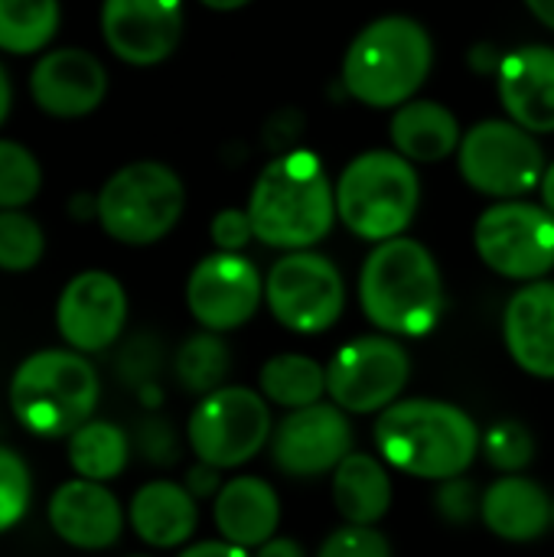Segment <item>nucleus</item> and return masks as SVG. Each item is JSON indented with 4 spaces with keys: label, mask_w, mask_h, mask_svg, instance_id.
Instances as JSON below:
<instances>
[{
    "label": "nucleus",
    "mask_w": 554,
    "mask_h": 557,
    "mask_svg": "<svg viewBox=\"0 0 554 557\" xmlns=\"http://www.w3.org/2000/svg\"><path fill=\"white\" fill-rule=\"evenodd\" d=\"M477 421L438 398H408L389 405L376 421L379 457L418 480H454L464 476L480 454Z\"/></svg>",
    "instance_id": "obj_1"
},
{
    "label": "nucleus",
    "mask_w": 554,
    "mask_h": 557,
    "mask_svg": "<svg viewBox=\"0 0 554 557\" xmlns=\"http://www.w3.org/2000/svg\"><path fill=\"white\" fill-rule=\"evenodd\" d=\"M248 215L255 238L271 248L304 251L330 235L336 222V186L310 150L271 160L255 180Z\"/></svg>",
    "instance_id": "obj_2"
},
{
    "label": "nucleus",
    "mask_w": 554,
    "mask_h": 557,
    "mask_svg": "<svg viewBox=\"0 0 554 557\" xmlns=\"http://www.w3.org/2000/svg\"><path fill=\"white\" fill-rule=\"evenodd\" d=\"M359 300L385 336H428L444 317V277L421 242L398 235L366 258Z\"/></svg>",
    "instance_id": "obj_3"
},
{
    "label": "nucleus",
    "mask_w": 554,
    "mask_h": 557,
    "mask_svg": "<svg viewBox=\"0 0 554 557\" xmlns=\"http://www.w3.org/2000/svg\"><path fill=\"white\" fill-rule=\"evenodd\" d=\"M101 379L85 352L39 349L29 352L10 375L7 401L16 424L46 441H65L95 418Z\"/></svg>",
    "instance_id": "obj_4"
},
{
    "label": "nucleus",
    "mask_w": 554,
    "mask_h": 557,
    "mask_svg": "<svg viewBox=\"0 0 554 557\" xmlns=\"http://www.w3.org/2000/svg\"><path fill=\"white\" fill-rule=\"evenodd\" d=\"M431 62L434 42L418 20L379 16L349 42L343 59V85L369 108H395L418 95Z\"/></svg>",
    "instance_id": "obj_5"
},
{
    "label": "nucleus",
    "mask_w": 554,
    "mask_h": 557,
    "mask_svg": "<svg viewBox=\"0 0 554 557\" xmlns=\"http://www.w3.org/2000/svg\"><path fill=\"white\" fill-rule=\"evenodd\" d=\"M421 202L415 163L392 150H369L349 160L336 180V212L366 242L398 238Z\"/></svg>",
    "instance_id": "obj_6"
},
{
    "label": "nucleus",
    "mask_w": 554,
    "mask_h": 557,
    "mask_svg": "<svg viewBox=\"0 0 554 557\" xmlns=\"http://www.w3.org/2000/svg\"><path fill=\"white\" fill-rule=\"evenodd\" d=\"M186 209L176 170L160 160H134L111 173L98 189V225L121 245H153L167 238Z\"/></svg>",
    "instance_id": "obj_7"
},
{
    "label": "nucleus",
    "mask_w": 554,
    "mask_h": 557,
    "mask_svg": "<svg viewBox=\"0 0 554 557\" xmlns=\"http://www.w3.org/2000/svg\"><path fill=\"white\" fill-rule=\"evenodd\" d=\"M271 408L261 392L245 385H222L199 398L189 414L186 441L196 460L216 470H235L258 457L271 441Z\"/></svg>",
    "instance_id": "obj_8"
},
{
    "label": "nucleus",
    "mask_w": 554,
    "mask_h": 557,
    "mask_svg": "<svg viewBox=\"0 0 554 557\" xmlns=\"http://www.w3.org/2000/svg\"><path fill=\"white\" fill-rule=\"evenodd\" d=\"M457 160L464 180L496 199H519L542 186L545 176L539 140L516 121H480L464 134Z\"/></svg>",
    "instance_id": "obj_9"
},
{
    "label": "nucleus",
    "mask_w": 554,
    "mask_h": 557,
    "mask_svg": "<svg viewBox=\"0 0 554 557\" xmlns=\"http://www.w3.org/2000/svg\"><path fill=\"white\" fill-rule=\"evenodd\" d=\"M483 264L509 281H542L554 268V212L506 199L490 206L473 228Z\"/></svg>",
    "instance_id": "obj_10"
},
{
    "label": "nucleus",
    "mask_w": 554,
    "mask_h": 557,
    "mask_svg": "<svg viewBox=\"0 0 554 557\" xmlns=\"http://www.w3.org/2000/svg\"><path fill=\"white\" fill-rule=\"evenodd\" d=\"M264 300L274 320L294 333H327L346 307V284L336 264L317 251H287L264 277Z\"/></svg>",
    "instance_id": "obj_11"
},
{
    "label": "nucleus",
    "mask_w": 554,
    "mask_h": 557,
    "mask_svg": "<svg viewBox=\"0 0 554 557\" xmlns=\"http://www.w3.org/2000/svg\"><path fill=\"white\" fill-rule=\"evenodd\" d=\"M411 379V359L395 336H359L327 366V395L346 414H382Z\"/></svg>",
    "instance_id": "obj_12"
},
{
    "label": "nucleus",
    "mask_w": 554,
    "mask_h": 557,
    "mask_svg": "<svg viewBox=\"0 0 554 557\" xmlns=\"http://www.w3.org/2000/svg\"><path fill=\"white\" fill-rule=\"evenodd\" d=\"M264 300V277L242 251L206 255L186 281V307L202 330L245 326Z\"/></svg>",
    "instance_id": "obj_13"
},
{
    "label": "nucleus",
    "mask_w": 554,
    "mask_h": 557,
    "mask_svg": "<svg viewBox=\"0 0 554 557\" xmlns=\"http://www.w3.org/2000/svg\"><path fill=\"white\" fill-rule=\"evenodd\" d=\"M353 454V424L340 405H307L291 411L271 434V457L281 473L310 480L333 473Z\"/></svg>",
    "instance_id": "obj_14"
},
{
    "label": "nucleus",
    "mask_w": 554,
    "mask_h": 557,
    "mask_svg": "<svg viewBox=\"0 0 554 557\" xmlns=\"http://www.w3.org/2000/svg\"><path fill=\"white\" fill-rule=\"evenodd\" d=\"M127 323V290L108 271L75 274L56 300V330L75 352L111 349Z\"/></svg>",
    "instance_id": "obj_15"
},
{
    "label": "nucleus",
    "mask_w": 554,
    "mask_h": 557,
    "mask_svg": "<svg viewBox=\"0 0 554 557\" xmlns=\"http://www.w3.org/2000/svg\"><path fill=\"white\" fill-rule=\"evenodd\" d=\"M183 0H101V36L127 65H157L183 39Z\"/></svg>",
    "instance_id": "obj_16"
},
{
    "label": "nucleus",
    "mask_w": 554,
    "mask_h": 557,
    "mask_svg": "<svg viewBox=\"0 0 554 557\" xmlns=\"http://www.w3.org/2000/svg\"><path fill=\"white\" fill-rule=\"evenodd\" d=\"M49 529L59 542L75 552H108L121 542L127 509L108 490V483L72 476L59 483L46 503Z\"/></svg>",
    "instance_id": "obj_17"
},
{
    "label": "nucleus",
    "mask_w": 554,
    "mask_h": 557,
    "mask_svg": "<svg viewBox=\"0 0 554 557\" xmlns=\"http://www.w3.org/2000/svg\"><path fill=\"white\" fill-rule=\"evenodd\" d=\"M33 104L49 117H85L108 95V72L98 55L78 46L46 49L29 72Z\"/></svg>",
    "instance_id": "obj_18"
},
{
    "label": "nucleus",
    "mask_w": 554,
    "mask_h": 557,
    "mask_svg": "<svg viewBox=\"0 0 554 557\" xmlns=\"http://www.w3.org/2000/svg\"><path fill=\"white\" fill-rule=\"evenodd\" d=\"M500 101L509 117L532 131H554V49L552 46H519L513 49L496 72Z\"/></svg>",
    "instance_id": "obj_19"
},
{
    "label": "nucleus",
    "mask_w": 554,
    "mask_h": 557,
    "mask_svg": "<svg viewBox=\"0 0 554 557\" xmlns=\"http://www.w3.org/2000/svg\"><path fill=\"white\" fill-rule=\"evenodd\" d=\"M503 336L513 362L535 375L554 379V284L529 281L513 294L503 313Z\"/></svg>",
    "instance_id": "obj_20"
},
{
    "label": "nucleus",
    "mask_w": 554,
    "mask_h": 557,
    "mask_svg": "<svg viewBox=\"0 0 554 557\" xmlns=\"http://www.w3.org/2000/svg\"><path fill=\"white\" fill-rule=\"evenodd\" d=\"M127 525L134 535L160 552L183 548L199 525V499L173 480L144 483L127 503Z\"/></svg>",
    "instance_id": "obj_21"
},
{
    "label": "nucleus",
    "mask_w": 554,
    "mask_h": 557,
    "mask_svg": "<svg viewBox=\"0 0 554 557\" xmlns=\"http://www.w3.org/2000/svg\"><path fill=\"white\" fill-rule=\"evenodd\" d=\"M212 519L225 542L251 552L278 535L281 499L271 483L258 476H235L222 483V490L216 493Z\"/></svg>",
    "instance_id": "obj_22"
},
{
    "label": "nucleus",
    "mask_w": 554,
    "mask_h": 557,
    "mask_svg": "<svg viewBox=\"0 0 554 557\" xmlns=\"http://www.w3.org/2000/svg\"><path fill=\"white\" fill-rule=\"evenodd\" d=\"M480 519L496 539L529 545L552 529V496L535 480L506 473L483 493Z\"/></svg>",
    "instance_id": "obj_23"
},
{
    "label": "nucleus",
    "mask_w": 554,
    "mask_h": 557,
    "mask_svg": "<svg viewBox=\"0 0 554 557\" xmlns=\"http://www.w3.org/2000/svg\"><path fill=\"white\" fill-rule=\"evenodd\" d=\"M460 140H464L460 124L444 104L411 98L395 108L392 144L411 163H438L454 150H460Z\"/></svg>",
    "instance_id": "obj_24"
},
{
    "label": "nucleus",
    "mask_w": 554,
    "mask_h": 557,
    "mask_svg": "<svg viewBox=\"0 0 554 557\" xmlns=\"http://www.w3.org/2000/svg\"><path fill=\"white\" fill-rule=\"evenodd\" d=\"M333 506L349 525H376L392 509V476L382 460L349 454L333 470Z\"/></svg>",
    "instance_id": "obj_25"
},
{
    "label": "nucleus",
    "mask_w": 554,
    "mask_h": 557,
    "mask_svg": "<svg viewBox=\"0 0 554 557\" xmlns=\"http://www.w3.org/2000/svg\"><path fill=\"white\" fill-rule=\"evenodd\" d=\"M65 454H69V467L75 476L111 483L131 463V437L114 421L91 418L65 437Z\"/></svg>",
    "instance_id": "obj_26"
},
{
    "label": "nucleus",
    "mask_w": 554,
    "mask_h": 557,
    "mask_svg": "<svg viewBox=\"0 0 554 557\" xmlns=\"http://www.w3.org/2000/svg\"><path fill=\"white\" fill-rule=\"evenodd\" d=\"M258 385H261V395L271 405L297 411V408L323 401V395H327V366H320L317 359L300 356V352H281V356H274V359H268L261 366Z\"/></svg>",
    "instance_id": "obj_27"
},
{
    "label": "nucleus",
    "mask_w": 554,
    "mask_h": 557,
    "mask_svg": "<svg viewBox=\"0 0 554 557\" xmlns=\"http://www.w3.org/2000/svg\"><path fill=\"white\" fill-rule=\"evenodd\" d=\"M59 0H0V52H46L59 29Z\"/></svg>",
    "instance_id": "obj_28"
},
{
    "label": "nucleus",
    "mask_w": 554,
    "mask_h": 557,
    "mask_svg": "<svg viewBox=\"0 0 554 557\" xmlns=\"http://www.w3.org/2000/svg\"><path fill=\"white\" fill-rule=\"evenodd\" d=\"M173 369H176V379L186 392L209 395V392L225 385L229 369H232V352H229L222 333L202 330L180 346Z\"/></svg>",
    "instance_id": "obj_29"
},
{
    "label": "nucleus",
    "mask_w": 554,
    "mask_h": 557,
    "mask_svg": "<svg viewBox=\"0 0 554 557\" xmlns=\"http://www.w3.org/2000/svg\"><path fill=\"white\" fill-rule=\"evenodd\" d=\"M46 255V232L26 209H0V271L26 274Z\"/></svg>",
    "instance_id": "obj_30"
},
{
    "label": "nucleus",
    "mask_w": 554,
    "mask_h": 557,
    "mask_svg": "<svg viewBox=\"0 0 554 557\" xmlns=\"http://www.w3.org/2000/svg\"><path fill=\"white\" fill-rule=\"evenodd\" d=\"M42 189V166L36 153L16 140L0 137V209H26Z\"/></svg>",
    "instance_id": "obj_31"
},
{
    "label": "nucleus",
    "mask_w": 554,
    "mask_h": 557,
    "mask_svg": "<svg viewBox=\"0 0 554 557\" xmlns=\"http://www.w3.org/2000/svg\"><path fill=\"white\" fill-rule=\"evenodd\" d=\"M33 503V473L20 450L0 444V535L16 529Z\"/></svg>",
    "instance_id": "obj_32"
},
{
    "label": "nucleus",
    "mask_w": 554,
    "mask_h": 557,
    "mask_svg": "<svg viewBox=\"0 0 554 557\" xmlns=\"http://www.w3.org/2000/svg\"><path fill=\"white\" fill-rule=\"evenodd\" d=\"M480 450L500 473H519L535 460V437L519 421H500L483 434Z\"/></svg>",
    "instance_id": "obj_33"
},
{
    "label": "nucleus",
    "mask_w": 554,
    "mask_h": 557,
    "mask_svg": "<svg viewBox=\"0 0 554 557\" xmlns=\"http://www.w3.org/2000/svg\"><path fill=\"white\" fill-rule=\"evenodd\" d=\"M317 557H392L389 539L376 525H343L323 539Z\"/></svg>",
    "instance_id": "obj_34"
},
{
    "label": "nucleus",
    "mask_w": 554,
    "mask_h": 557,
    "mask_svg": "<svg viewBox=\"0 0 554 557\" xmlns=\"http://www.w3.org/2000/svg\"><path fill=\"white\" fill-rule=\"evenodd\" d=\"M480 499L477 496V486L464 476H454V480H444L438 486V496H434V506L441 512V519L454 522V525H464L470 522L473 516H480Z\"/></svg>",
    "instance_id": "obj_35"
},
{
    "label": "nucleus",
    "mask_w": 554,
    "mask_h": 557,
    "mask_svg": "<svg viewBox=\"0 0 554 557\" xmlns=\"http://www.w3.org/2000/svg\"><path fill=\"white\" fill-rule=\"evenodd\" d=\"M209 235H212L219 251H242L255 238V225H251L248 209H222V212H216V219L209 225Z\"/></svg>",
    "instance_id": "obj_36"
},
{
    "label": "nucleus",
    "mask_w": 554,
    "mask_h": 557,
    "mask_svg": "<svg viewBox=\"0 0 554 557\" xmlns=\"http://www.w3.org/2000/svg\"><path fill=\"white\" fill-rule=\"evenodd\" d=\"M137 447L140 454L150 460V463H173L176 460V434L167 421L153 418V421H144L140 428V437H137Z\"/></svg>",
    "instance_id": "obj_37"
},
{
    "label": "nucleus",
    "mask_w": 554,
    "mask_h": 557,
    "mask_svg": "<svg viewBox=\"0 0 554 557\" xmlns=\"http://www.w3.org/2000/svg\"><path fill=\"white\" fill-rule=\"evenodd\" d=\"M219 473L222 470H216V467H209V463H196L193 470H189V476H186V490L196 496V499H206V496H216L219 490H222V480H219Z\"/></svg>",
    "instance_id": "obj_38"
},
{
    "label": "nucleus",
    "mask_w": 554,
    "mask_h": 557,
    "mask_svg": "<svg viewBox=\"0 0 554 557\" xmlns=\"http://www.w3.org/2000/svg\"><path fill=\"white\" fill-rule=\"evenodd\" d=\"M176 557H255V555H251L248 548H238V545H232V542L219 539V542H196V545L183 548Z\"/></svg>",
    "instance_id": "obj_39"
},
{
    "label": "nucleus",
    "mask_w": 554,
    "mask_h": 557,
    "mask_svg": "<svg viewBox=\"0 0 554 557\" xmlns=\"http://www.w3.org/2000/svg\"><path fill=\"white\" fill-rule=\"evenodd\" d=\"M255 557H307L304 555V548H300V542H294V539H284V535H274V539H268Z\"/></svg>",
    "instance_id": "obj_40"
},
{
    "label": "nucleus",
    "mask_w": 554,
    "mask_h": 557,
    "mask_svg": "<svg viewBox=\"0 0 554 557\" xmlns=\"http://www.w3.org/2000/svg\"><path fill=\"white\" fill-rule=\"evenodd\" d=\"M10 108H13V82H10V72L0 62V127L10 117Z\"/></svg>",
    "instance_id": "obj_41"
},
{
    "label": "nucleus",
    "mask_w": 554,
    "mask_h": 557,
    "mask_svg": "<svg viewBox=\"0 0 554 557\" xmlns=\"http://www.w3.org/2000/svg\"><path fill=\"white\" fill-rule=\"evenodd\" d=\"M526 7H529L545 26H552L554 29V0H526Z\"/></svg>",
    "instance_id": "obj_42"
},
{
    "label": "nucleus",
    "mask_w": 554,
    "mask_h": 557,
    "mask_svg": "<svg viewBox=\"0 0 554 557\" xmlns=\"http://www.w3.org/2000/svg\"><path fill=\"white\" fill-rule=\"evenodd\" d=\"M542 199H545V209H552L554 212V163L552 166H545V176H542Z\"/></svg>",
    "instance_id": "obj_43"
},
{
    "label": "nucleus",
    "mask_w": 554,
    "mask_h": 557,
    "mask_svg": "<svg viewBox=\"0 0 554 557\" xmlns=\"http://www.w3.org/2000/svg\"><path fill=\"white\" fill-rule=\"evenodd\" d=\"M209 10H238V7H245V3H251V0H202Z\"/></svg>",
    "instance_id": "obj_44"
},
{
    "label": "nucleus",
    "mask_w": 554,
    "mask_h": 557,
    "mask_svg": "<svg viewBox=\"0 0 554 557\" xmlns=\"http://www.w3.org/2000/svg\"><path fill=\"white\" fill-rule=\"evenodd\" d=\"M552 525H554V496H552Z\"/></svg>",
    "instance_id": "obj_45"
},
{
    "label": "nucleus",
    "mask_w": 554,
    "mask_h": 557,
    "mask_svg": "<svg viewBox=\"0 0 554 557\" xmlns=\"http://www.w3.org/2000/svg\"><path fill=\"white\" fill-rule=\"evenodd\" d=\"M127 557H150V555H127Z\"/></svg>",
    "instance_id": "obj_46"
}]
</instances>
